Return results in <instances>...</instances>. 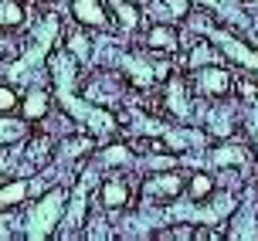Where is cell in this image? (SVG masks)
<instances>
[{
    "label": "cell",
    "instance_id": "ba28073f",
    "mask_svg": "<svg viewBox=\"0 0 258 241\" xmlns=\"http://www.w3.org/2000/svg\"><path fill=\"white\" fill-rule=\"evenodd\" d=\"M197 4H204V7H211V11H218L228 24H234V27H245V17L238 14V7H234L231 0H197Z\"/></svg>",
    "mask_w": 258,
    "mask_h": 241
},
{
    "label": "cell",
    "instance_id": "9a60e30c",
    "mask_svg": "<svg viewBox=\"0 0 258 241\" xmlns=\"http://www.w3.org/2000/svg\"><path fill=\"white\" fill-rule=\"evenodd\" d=\"M27 133L24 123H14V119H0V146H11Z\"/></svg>",
    "mask_w": 258,
    "mask_h": 241
},
{
    "label": "cell",
    "instance_id": "ac0fdd59",
    "mask_svg": "<svg viewBox=\"0 0 258 241\" xmlns=\"http://www.w3.org/2000/svg\"><path fill=\"white\" fill-rule=\"evenodd\" d=\"M133 160V153L126 150V146H109L105 150V163L109 166H122V163H129Z\"/></svg>",
    "mask_w": 258,
    "mask_h": 241
},
{
    "label": "cell",
    "instance_id": "e0dca14e",
    "mask_svg": "<svg viewBox=\"0 0 258 241\" xmlns=\"http://www.w3.org/2000/svg\"><path fill=\"white\" fill-rule=\"evenodd\" d=\"M207 194H211V177H207V173H194V180H190V197H194V201H204Z\"/></svg>",
    "mask_w": 258,
    "mask_h": 241
},
{
    "label": "cell",
    "instance_id": "7c38bea8",
    "mask_svg": "<svg viewBox=\"0 0 258 241\" xmlns=\"http://www.w3.org/2000/svg\"><path fill=\"white\" fill-rule=\"evenodd\" d=\"M150 48H156V51H177V34H173L167 24L153 27V31H150Z\"/></svg>",
    "mask_w": 258,
    "mask_h": 241
},
{
    "label": "cell",
    "instance_id": "7402d4cb",
    "mask_svg": "<svg viewBox=\"0 0 258 241\" xmlns=\"http://www.w3.org/2000/svg\"><path fill=\"white\" fill-rule=\"evenodd\" d=\"M207 58H211V48L204 44V48H197V54L190 58V65H201V62H207Z\"/></svg>",
    "mask_w": 258,
    "mask_h": 241
},
{
    "label": "cell",
    "instance_id": "52a82bcc",
    "mask_svg": "<svg viewBox=\"0 0 258 241\" xmlns=\"http://www.w3.org/2000/svg\"><path fill=\"white\" fill-rule=\"evenodd\" d=\"M126 197H129L126 180H109V184H102V204L105 207H122Z\"/></svg>",
    "mask_w": 258,
    "mask_h": 241
},
{
    "label": "cell",
    "instance_id": "4fadbf2b",
    "mask_svg": "<svg viewBox=\"0 0 258 241\" xmlns=\"http://www.w3.org/2000/svg\"><path fill=\"white\" fill-rule=\"evenodd\" d=\"M27 187H31V184H24V180H14V184H7V187H0V207L21 204L27 197Z\"/></svg>",
    "mask_w": 258,
    "mask_h": 241
},
{
    "label": "cell",
    "instance_id": "5bb4252c",
    "mask_svg": "<svg viewBox=\"0 0 258 241\" xmlns=\"http://www.w3.org/2000/svg\"><path fill=\"white\" fill-rule=\"evenodd\" d=\"M44 109H48V92L34 89L24 99V115H27V119H41V115H44Z\"/></svg>",
    "mask_w": 258,
    "mask_h": 241
},
{
    "label": "cell",
    "instance_id": "7a4b0ae2",
    "mask_svg": "<svg viewBox=\"0 0 258 241\" xmlns=\"http://www.w3.org/2000/svg\"><path fill=\"white\" fill-rule=\"evenodd\" d=\"M61 214H64V191L54 187L51 194H44V197H41V204L34 207V214L27 217V224H24L27 238L38 241V238H44V234H51L54 224L61 221Z\"/></svg>",
    "mask_w": 258,
    "mask_h": 241
},
{
    "label": "cell",
    "instance_id": "9c48e42d",
    "mask_svg": "<svg viewBox=\"0 0 258 241\" xmlns=\"http://www.w3.org/2000/svg\"><path fill=\"white\" fill-rule=\"evenodd\" d=\"M214 163L218 166H245L248 150H241V146H221V150H214Z\"/></svg>",
    "mask_w": 258,
    "mask_h": 241
},
{
    "label": "cell",
    "instance_id": "5b68a950",
    "mask_svg": "<svg viewBox=\"0 0 258 241\" xmlns=\"http://www.w3.org/2000/svg\"><path fill=\"white\" fill-rule=\"evenodd\" d=\"M72 14L78 17V24H89V27H105L109 24L105 7L99 0H72Z\"/></svg>",
    "mask_w": 258,
    "mask_h": 241
},
{
    "label": "cell",
    "instance_id": "6da1fadb",
    "mask_svg": "<svg viewBox=\"0 0 258 241\" xmlns=\"http://www.w3.org/2000/svg\"><path fill=\"white\" fill-rule=\"evenodd\" d=\"M48 65H51V75H54V95H58V102H61L64 109L75 115V119H82V123L89 126V133H95V136L112 133V129H116V119H112V115L75 99V92H72L75 89V62L64 58V54H51Z\"/></svg>",
    "mask_w": 258,
    "mask_h": 241
},
{
    "label": "cell",
    "instance_id": "277c9868",
    "mask_svg": "<svg viewBox=\"0 0 258 241\" xmlns=\"http://www.w3.org/2000/svg\"><path fill=\"white\" fill-rule=\"evenodd\" d=\"M194 89L201 92V95H224V92L231 89V75H228L224 68H218V65H211L204 72H197Z\"/></svg>",
    "mask_w": 258,
    "mask_h": 241
},
{
    "label": "cell",
    "instance_id": "44dd1931",
    "mask_svg": "<svg viewBox=\"0 0 258 241\" xmlns=\"http://www.w3.org/2000/svg\"><path fill=\"white\" fill-rule=\"evenodd\" d=\"M112 7H116V11H119V17L126 21V27H133V24H136V11H133L129 4H122V0H112Z\"/></svg>",
    "mask_w": 258,
    "mask_h": 241
},
{
    "label": "cell",
    "instance_id": "8992f818",
    "mask_svg": "<svg viewBox=\"0 0 258 241\" xmlns=\"http://www.w3.org/2000/svg\"><path fill=\"white\" fill-rule=\"evenodd\" d=\"M146 191L153 194V197H160V201H173V197L183 191V180L177 177V173H160V177H153L146 184Z\"/></svg>",
    "mask_w": 258,
    "mask_h": 241
},
{
    "label": "cell",
    "instance_id": "3957f363",
    "mask_svg": "<svg viewBox=\"0 0 258 241\" xmlns=\"http://www.w3.org/2000/svg\"><path fill=\"white\" fill-rule=\"evenodd\" d=\"M197 27H201L207 38L214 41V44H221V48H224V54H228L231 62H238V65H245V68H255V72H258V51L245 48V44H241V41H234L228 31H214V27L207 24V21H201Z\"/></svg>",
    "mask_w": 258,
    "mask_h": 241
},
{
    "label": "cell",
    "instance_id": "d6986e66",
    "mask_svg": "<svg viewBox=\"0 0 258 241\" xmlns=\"http://www.w3.org/2000/svg\"><path fill=\"white\" fill-rule=\"evenodd\" d=\"M14 105H17V95H14V89H11V85H0V115L11 112Z\"/></svg>",
    "mask_w": 258,
    "mask_h": 241
},
{
    "label": "cell",
    "instance_id": "8fae6325",
    "mask_svg": "<svg viewBox=\"0 0 258 241\" xmlns=\"http://www.w3.org/2000/svg\"><path fill=\"white\" fill-rule=\"evenodd\" d=\"M167 105H170V112L177 115V119H187V102H183V82H180V78H173V82H170Z\"/></svg>",
    "mask_w": 258,
    "mask_h": 241
},
{
    "label": "cell",
    "instance_id": "2e32d148",
    "mask_svg": "<svg viewBox=\"0 0 258 241\" xmlns=\"http://www.w3.org/2000/svg\"><path fill=\"white\" fill-rule=\"evenodd\" d=\"M126 68H129V75H133V82H136V85H150V82H153V68H150L146 62L126 58Z\"/></svg>",
    "mask_w": 258,
    "mask_h": 241
},
{
    "label": "cell",
    "instance_id": "30bf717a",
    "mask_svg": "<svg viewBox=\"0 0 258 241\" xmlns=\"http://www.w3.org/2000/svg\"><path fill=\"white\" fill-rule=\"evenodd\" d=\"M17 24H24L21 0H0V27H17Z\"/></svg>",
    "mask_w": 258,
    "mask_h": 241
},
{
    "label": "cell",
    "instance_id": "ffe728a7",
    "mask_svg": "<svg viewBox=\"0 0 258 241\" xmlns=\"http://www.w3.org/2000/svg\"><path fill=\"white\" fill-rule=\"evenodd\" d=\"M68 48H72V54H75V58H82V62L89 58V41H85V38H78V34H75L72 41H68Z\"/></svg>",
    "mask_w": 258,
    "mask_h": 241
}]
</instances>
